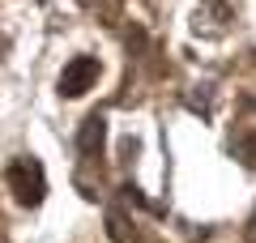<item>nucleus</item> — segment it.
I'll list each match as a JSON object with an SVG mask.
<instances>
[{
	"label": "nucleus",
	"instance_id": "1",
	"mask_svg": "<svg viewBox=\"0 0 256 243\" xmlns=\"http://www.w3.org/2000/svg\"><path fill=\"white\" fill-rule=\"evenodd\" d=\"M9 184H13V192H18L22 205H38V200H43V166H38V162H30V158L13 162Z\"/></svg>",
	"mask_w": 256,
	"mask_h": 243
},
{
	"label": "nucleus",
	"instance_id": "2",
	"mask_svg": "<svg viewBox=\"0 0 256 243\" xmlns=\"http://www.w3.org/2000/svg\"><path fill=\"white\" fill-rule=\"evenodd\" d=\"M94 81H98V60H73L68 72L60 77V94L73 98V94H82L86 86H94Z\"/></svg>",
	"mask_w": 256,
	"mask_h": 243
}]
</instances>
